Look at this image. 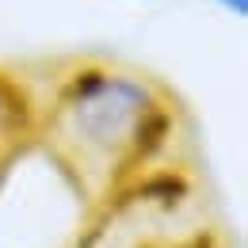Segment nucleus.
<instances>
[{
    "label": "nucleus",
    "mask_w": 248,
    "mask_h": 248,
    "mask_svg": "<svg viewBox=\"0 0 248 248\" xmlns=\"http://www.w3.org/2000/svg\"><path fill=\"white\" fill-rule=\"evenodd\" d=\"M38 138L88 202H107L156 172L176 138V103L141 73L84 62L38 103Z\"/></svg>",
    "instance_id": "obj_1"
},
{
    "label": "nucleus",
    "mask_w": 248,
    "mask_h": 248,
    "mask_svg": "<svg viewBox=\"0 0 248 248\" xmlns=\"http://www.w3.org/2000/svg\"><path fill=\"white\" fill-rule=\"evenodd\" d=\"M34 134H38V95L19 73L0 69V184Z\"/></svg>",
    "instance_id": "obj_2"
},
{
    "label": "nucleus",
    "mask_w": 248,
    "mask_h": 248,
    "mask_svg": "<svg viewBox=\"0 0 248 248\" xmlns=\"http://www.w3.org/2000/svg\"><path fill=\"white\" fill-rule=\"evenodd\" d=\"M210 4H217L221 12H229V16H237V19L248 16V0H210Z\"/></svg>",
    "instance_id": "obj_3"
}]
</instances>
